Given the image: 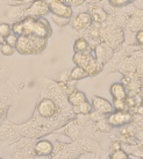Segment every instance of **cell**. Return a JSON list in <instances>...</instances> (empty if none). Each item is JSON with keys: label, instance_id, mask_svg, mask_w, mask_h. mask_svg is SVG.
Returning a JSON list of instances; mask_svg holds the SVG:
<instances>
[{"label": "cell", "instance_id": "obj_18", "mask_svg": "<svg viewBox=\"0 0 143 159\" xmlns=\"http://www.w3.org/2000/svg\"><path fill=\"white\" fill-rule=\"evenodd\" d=\"M111 158H113V159H127L128 158V155L126 153L125 151L120 150V149H116L115 152L111 156Z\"/></svg>", "mask_w": 143, "mask_h": 159}, {"label": "cell", "instance_id": "obj_5", "mask_svg": "<svg viewBox=\"0 0 143 159\" xmlns=\"http://www.w3.org/2000/svg\"><path fill=\"white\" fill-rule=\"evenodd\" d=\"M49 12V6L47 4V1L39 0L36 2H33L30 8L28 9V14L30 15H44Z\"/></svg>", "mask_w": 143, "mask_h": 159}, {"label": "cell", "instance_id": "obj_25", "mask_svg": "<svg viewBox=\"0 0 143 159\" xmlns=\"http://www.w3.org/2000/svg\"><path fill=\"white\" fill-rule=\"evenodd\" d=\"M9 1H15L16 4H21V2H22L23 0H9Z\"/></svg>", "mask_w": 143, "mask_h": 159}, {"label": "cell", "instance_id": "obj_11", "mask_svg": "<svg viewBox=\"0 0 143 159\" xmlns=\"http://www.w3.org/2000/svg\"><path fill=\"white\" fill-rule=\"evenodd\" d=\"M69 101L73 106L81 105L84 101H86L85 94L83 92H79V91H72V93H70V95H69Z\"/></svg>", "mask_w": 143, "mask_h": 159}, {"label": "cell", "instance_id": "obj_15", "mask_svg": "<svg viewBox=\"0 0 143 159\" xmlns=\"http://www.w3.org/2000/svg\"><path fill=\"white\" fill-rule=\"evenodd\" d=\"M91 16H92L97 22H103V21H105L106 18H107L106 13L100 8H93V11H92V15H91Z\"/></svg>", "mask_w": 143, "mask_h": 159}, {"label": "cell", "instance_id": "obj_2", "mask_svg": "<svg viewBox=\"0 0 143 159\" xmlns=\"http://www.w3.org/2000/svg\"><path fill=\"white\" fill-rule=\"evenodd\" d=\"M45 47L44 39L36 37V36L26 35L18 39L15 48L18 49L20 53H35L40 52Z\"/></svg>", "mask_w": 143, "mask_h": 159}, {"label": "cell", "instance_id": "obj_9", "mask_svg": "<svg viewBox=\"0 0 143 159\" xmlns=\"http://www.w3.org/2000/svg\"><path fill=\"white\" fill-rule=\"evenodd\" d=\"M92 21V16L87 13H81L79 15H77L75 20H73V27L76 28V29H81V28H84V27L89 26L90 23Z\"/></svg>", "mask_w": 143, "mask_h": 159}, {"label": "cell", "instance_id": "obj_8", "mask_svg": "<svg viewBox=\"0 0 143 159\" xmlns=\"http://www.w3.org/2000/svg\"><path fill=\"white\" fill-rule=\"evenodd\" d=\"M54 146L49 141H40L35 145V152L39 156H49L53 153Z\"/></svg>", "mask_w": 143, "mask_h": 159}, {"label": "cell", "instance_id": "obj_6", "mask_svg": "<svg viewBox=\"0 0 143 159\" xmlns=\"http://www.w3.org/2000/svg\"><path fill=\"white\" fill-rule=\"evenodd\" d=\"M109 123L112 125H123V124H127L128 122L131 121V116L129 114H126L123 111H118V113H114L112 114V116L109 117Z\"/></svg>", "mask_w": 143, "mask_h": 159}, {"label": "cell", "instance_id": "obj_21", "mask_svg": "<svg viewBox=\"0 0 143 159\" xmlns=\"http://www.w3.org/2000/svg\"><path fill=\"white\" fill-rule=\"evenodd\" d=\"M129 1H131V0H109V2L114 6H123Z\"/></svg>", "mask_w": 143, "mask_h": 159}, {"label": "cell", "instance_id": "obj_16", "mask_svg": "<svg viewBox=\"0 0 143 159\" xmlns=\"http://www.w3.org/2000/svg\"><path fill=\"white\" fill-rule=\"evenodd\" d=\"M0 51H1L2 55H5V56H11V55L14 52V47H12V45H9L8 43L5 42L4 44H1Z\"/></svg>", "mask_w": 143, "mask_h": 159}, {"label": "cell", "instance_id": "obj_17", "mask_svg": "<svg viewBox=\"0 0 143 159\" xmlns=\"http://www.w3.org/2000/svg\"><path fill=\"white\" fill-rule=\"evenodd\" d=\"M5 42L6 43H8L9 45H12V47H14L15 48V45H16V42H18V35L14 33V34H9L8 36H6L5 37Z\"/></svg>", "mask_w": 143, "mask_h": 159}, {"label": "cell", "instance_id": "obj_22", "mask_svg": "<svg viewBox=\"0 0 143 159\" xmlns=\"http://www.w3.org/2000/svg\"><path fill=\"white\" fill-rule=\"evenodd\" d=\"M67 2L70 5H75V6H78V5H81L84 2V0H67Z\"/></svg>", "mask_w": 143, "mask_h": 159}, {"label": "cell", "instance_id": "obj_3", "mask_svg": "<svg viewBox=\"0 0 143 159\" xmlns=\"http://www.w3.org/2000/svg\"><path fill=\"white\" fill-rule=\"evenodd\" d=\"M49 6V11L57 16L63 18H70L72 15V9L70 6L63 4L59 0H45Z\"/></svg>", "mask_w": 143, "mask_h": 159}, {"label": "cell", "instance_id": "obj_4", "mask_svg": "<svg viewBox=\"0 0 143 159\" xmlns=\"http://www.w3.org/2000/svg\"><path fill=\"white\" fill-rule=\"evenodd\" d=\"M37 111L40 113L41 116L43 117H51L56 114L57 111V106L53 100L50 99H44L40 102V105L37 107Z\"/></svg>", "mask_w": 143, "mask_h": 159}, {"label": "cell", "instance_id": "obj_20", "mask_svg": "<svg viewBox=\"0 0 143 159\" xmlns=\"http://www.w3.org/2000/svg\"><path fill=\"white\" fill-rule=\"evenodd\" d=\"M54 21L57 23L58 26H65L70 22V18H63V16H57L55 15L54 16Z\"/></svg>", "mask_w": 143, "mask_h": 159}, {"label": "cell", "instance_id": "obj_19", "mask_svg": "<svg viewBox=\"0 0 143 159\" xmlns=\"http://www.w3.org/2000/svg\"><path fill=\"white\" fill-rule=\"evenodd\" d=\"M11 34V27L7 23H0V35L6 37Z\"/></svg>", "mask_w": 143, "mask_h": 159}, {"label": "cell", "instance_id": "obj_10", "mask_svg": "<svg viewBox=\"0 0 143 159\" xmlns=\"http://www.w3.org/2000/svg\"><path fill=\"white\" fill-rule=\"evenodd\" d=\"M111 93L115 100H126V98H127L126 89L120 84H113L111 86Z\"/></svg>", "mask_w": 143, "mask_h": 159}, {"label": "cell", "instance_id": "obj_24", "mask_svg": "<svg viewBox=\"0 0 143 159\" xmlns=\"http://www.w3.org/2000/svg\"><path fill=\"white\" fill-rule=\"evenodd\" d=\"M4 43H5V37H4V36L0 35V45L4 44Z\"/></svg>", "mask_w": 143, "mask_h": 159}, {"label": "cell", "instance_id": "obj_12", "mask_svg": "<svg viewBox=\"0 0 143 159\" xmlns=\"http://www.w3.org/2000/svg\"><path fill=\"white\" fill-rule=\"evenodd\" d=\"M89 75V73L86 72V70L84 67L81 66H77L76 69H73L71 72V75H70V78L73 80H81V79H84Z\"/></svg>", "mask_w": 143, "mask_h": 159}, {"label": "cell", "instance_id": "obj_23", "mask_svg": "<svg viewBox=\"0 0 143 159\" xmlns=\"http://www.w3.org/2000/svg\"><path fill=\"white\" fill-rule=\"evenodd\" d=\"M136 37H137V41H139L140 43H142L143 44V31H140Z\"/></svg>", "mask_w": 143, "mask_h": 159}, {"label": "cell", "instance_id": "obj_1", "mask_svg": "<svg viewBox=\"0 0 143 159\" xmlns=\"http://www.w3.org/2000/svg\"><path fill=\"white\" fill-rule=\"evenodd\" d=\"M13 30L15 34H26L41 39H45L51 33V29L45 20H35L31 18L22 22L15 23L13 26Z\"/></svg>", "mask_w": 143, "mask_h": 159}, {"label": "cell", "instance_id": "obj_7", "mask_svg": "<svg viewBox=\"0 0 143 159\" xmlns=\"http://www.w3.org/2000/svg\"><path fill=\"white\" fill-rule=\"evenodd\" d=\"M92 101H93V107L95 108V111L100 113H112L113 111V106L103 98L93 97Z\"/></svg>", "mask_w": 143, "mask_h": 159}, {"label": "cell", "instance_id": "obj_14", "mask_svg": "<svg viewBox=\"0 0 143 159\" xmlns=\"http://www.w3.org/2000/svg\"><path fill=\"white\" fill-rule=\"evenodd\" d=\"M91 109H92V107H91V103L87 101H84L83 103L81 105H77L75 106L73 108V111L75 113H81V114H90L91 113Z\"/></svg>", "mask_w": 143, "mask_h": 159}, {"label": "cell", "instance_id": "obj_13", "mask_svg": "<svg viewBox=\"0 0 143 159\" xmlns=\"http://www.w3.org/2000/svg\"><path fill=\"white\" fill-rule=\"evenodd\" d=\"M73 49L75 51L78 53H87V50H89V44L84 39H78L76 41V43L73 45Z\"/></svg>", "mask_w": 143, "mask_h": 159}]
</instances>
